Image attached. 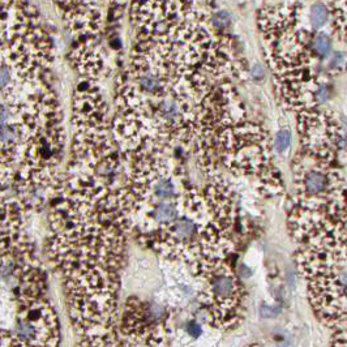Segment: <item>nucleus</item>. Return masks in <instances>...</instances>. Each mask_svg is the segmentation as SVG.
<instances>
[{"mask_svg": "<svg viewBox=\"0 0 347 347\" xmlns=\"http://www.w3.org/2000/svg\"><path fill=\"white\" fill-rule=\"evenodd\" d=\"M329 19V8L328 4L324 3H313L309 8L308 20L312 28L315 30L321 29L325 24L328 23Z\"/></svg>", "mask_w": 347, "mask_h": 347, "instance_id": "6e6552de", "label": "nucleus"}, {"mask_svg": "<svg viewBox=\"0 0 347 347\" xmlns=\"http://www.w3.org/2000/svg\"><path fill=\"white\" fill-rule=\"evenodd\" d=\"M11 330L33 347H59L62 339L58 313L47 296L17 303Z\"/></svg>", "mask_w": 347, "mask_h": 347, "instance_id": "423d86ee", "label": "nucleus"}, {"mask_svg": "<svg viewBox=\"0 0 347 347\" xmlns=\"http://www.w3.org/2000/svg\"><path fill=\"white\" fill-rule=\"evenodd\" d=\"M55 42L38 8L0 2V104L24 101L51 85Z\"/></svg>", "mask_w": 347, "mask_h": 347, "instance_id": "f03ea898", "label": "nucleus"}, {"mask_svg": "<svg viewBox=\"0 0 347 347\" xmlns=\"http://www.w3.org/2000/svg\"><path fill=\"white\" fill-rule=\"evenodd\" d=\"M291 145V132L289 130H281L277 132L274 140V150L279 154H283Z\"/></svg>", "mask_w": 347, "mask_h": 347, "instance_id": "9b49d317", "label": "nucleus"}, {"mask_svg": "<svg viewBox=\"0 0 347 347\" xmlns=\"http://www.w3.org/2000/svg\"><path fill=\"white\" fill-rule=\"evenodd\" d=\"M329 71L342 72L347 68V55L342 51H335L329 56Z\"/></svg>", "mask_w": 347, "mask_h": 347, "instance_id": "f8f14e48", "label": "nucleus"}, {"mask_svg": "<svg viewBox=\"0 0 347 347\" xmlns=\"http://www.w3.org/2000/svg\"><path fill=\"white\" fill-rule=\"evenodd\" d=\"M298 161L295 167L296 209L320 211L337 201L346 192L337 157L303 150Z\"/></svg>", "mask_w": 347, "mask_h": 347, "instance_id": "20e7f679", "label": "nucleus"}, {"mask_svg": "<svg viewBox=\"0 0 347 347\" xmlns=\"http://www.w3.org/2000/svg\"><path fill=\"white\" fill-rule=\"evenodd\" d=\"M64 26L77 37H95L103 25L102 11L98 3L68 2L56 3Z\"/></svg>", "mask_w": 347, "mask_h": 347, "instance_id": "0eeeda50", "label": "nucleus"}, {"mask_svg": "<svg viewBox=\"0 0 347 347\" xmlns=\"http://www.w3.org/2000/svg\"><path fill=\"white\" fill-rule=\"evenodd\" d=\"M170 320L165 304L130 296L120 307L115 347H170Z\"/></svg>", "mask_w": 347, "mask_h": 347, "instance_id": "7ed1b4c3", "label": "nucleus"}, {"mask_svg": "<svg viewBox=\"0 0 347 347\" xmlns=\"http://www.w3.org/2000/svg\"><path fill=\"white\" fill-rule=\"evenodd\" d=\"M204 283L198 302L205 320L217 329H230L240 321L244 290L223 261L206 266L196 274Z\"/></svg>", "mask_w": 347, "mask_h": 347, "instance_id": "39448f33", "label": "nucleus"}, {"mask_svg": "<svg viewBox=\"0 0 347 347\" xmlns=\"http://www.w3.org/2000/svg\"><path fill=\"white\" fill-rule=\"evenodd\" d=\"M333 347H347V329H338L333 338Z\"/></svg>", "mask_w": 347, "mask_h": 347, "instance_id": "4468645a", "label": "nucleus"}, {"mask_svg": "<svg viewBox=\"0 0 347 347\" xmlns=\"http://www.w3.org/2000/svg\"><path fill=\"white\" fill-rule=\"evenodd\" d=\"M45 257L62 285L78 344L114 347L130 228L114 180L63 171L45 192Z\"/></svg>", "mask_w": 347, "mask_h": 347, "instance_id": "f257e3e1", "label": "nucleus"}, {"mask_svg": "<svg viewBox=\"0 0 347 347\" xmlns=\"http://www.w3.org/2000/svg\"><path fill=\"white\" fill-rule=\"evenodd\" d=\"M0 347H33L16 335L12 330L0 329Z\"/></svg>", "mask_w": 347, "mask_h": 347, "instance_id": "9d476101", "label": "nucleus"}, {"mask_svg": "<svg viewBox=\"0 0 347 347\" xmlns=\"http://www.w3.org/2000/svg\"><path fill=\"white\" fill-rule=\"evenodd\" d=\"M252 347H257V346H252Z\"/></svg>", "mask_w": 347, "mask_h": 347, "instance_id": "2eb2a0df", "label": "nucleus"}, {"mask_svg": "<svg viewBox=\"0 0 347 347\" xmlns=\"http://www.w3.org/2000/svg\"><path fill=\"white\" fill-rule=\"evenodd\" d=\"M185 334L188 335L189 338H193V339H196V338H198L200 335L202 334L201 325L198 324V322H196V321L188 322V324H187V326H185Z\"/></svg>", "mask_w": 347, "mask_h": 347, "instance_id": "ddd939ff", "label": "nucleus"}, {"mask_svg": "<svg viewBox=\"0 0 347 347\" xmlns=\"http://www.w3.org/2000/svg\"><path fill=\"white\" fill-rule=\"evenodd\" d=\"M312 46H313V52L318 58L325 59L331 55L333 50V42L331 38L326 33L317 32L315 36L312 37Z\"/></svg>", "mask_w": 347, "mask_h": 347, "instance_id": "1a4fd4ad", "label": "nucleus"}]
</instances>
